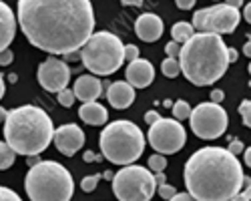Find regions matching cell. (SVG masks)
Segmentation results:
<instances>
[{
	"instance_id": "1",
	"label": "cell",
	"mask_w": 251,
	"mask_h": 201,
	"mask_svg": "<svg viewBox=\"0 0 251 201\" xmlns=\"http://www.w3.org/2000/svg\"><path fill=\"white\" fill-rule=\"evenodd\" d=\"M16 20L28 43L49 54L76 52L95 32L91 0H18Z\"/></svg>"
},
{
	"instance_id": "2",
	"label": "cell",
	"mask_w": 251,
	"mask_h": 201,
	"mask_svg": "<svg viewBox=\"0 0 251 201\" xmlns=\"http://www.w3.org/2000/svg\"><path fill=\"white\" fill-rule=\"evenodd\" d=\"M243 181L237 155L223 147H203L185 163L187 193L197 201H229L241 191Z\"/></svg>"
},
{
	"instance_id": "3",
	"label": "cell",
	"mask_w": 251,
	"mask_h": 201,
	"mask_svg": "<svg viewBox=\"0 0 251 201\" xmlns=\"http://www.w3.org/2000/svg\"><path fill=\"white\" fill-rule=\"evenodd\" d=\"M179 71L195 87L215 85L227 73V45L215 32H195L179 50Z\"/></svg>"
},
{
	"instance_id": "4",
	"label": "cell",
	"mask_w": 251,
	"mask_h": 201,
	"mask_svg": "<svg viewBox=\"0 0 251 201\" xmlns=\"http://www.w3.org/2000/svg\"><path fill=\"white\" fill-rule=\"evenodd\" d=\"M52 119L36 105H23L6 113L4 143L16 155H40L52 143Z\"/></svg>"
},
{
	"instance_id": "5",
	"label": "cell",
	"mask_w": 251,
	"mask_h": 201,
	"mask_svg": "<svg viewBox=\"0 0 251 201\" xmlns=\"http://www.w3.org/2000/svg\"><path fill=\"white\" fill-rule=\"evenodd\" d=\"M25 189L30 201H71L75 181L65 165L56 161H38L25 177Z\"/></svg>"
},
{
	"instance_id": "6",
	"label": "cell",
	"mask_w": 251,
	"mask_h": 201,
	"mask_svg": "<svg viewBox=\"0 0 251 201\" xmlns=\"http://www.w3.org/2000/svg\"><path fill=\"white\" fill-rule=\"evenodd\" d=\"M100 155L115 165H131L143 155V131L131 121H115L102 129L99 137Z\"/></svg>"
},
{
	"instance_id": "7",
	"label": "cell",
	"mask_w": 251,
	"mask_h": 201,
	"mask_svg": "<svg viewBox=\"0 0 251 201\" xmlns=\"http://www.w3.org/2000/svg\"><path fill=\"white\" fill-rule=\"evenodd\" d=\"M78 56L93 75L109 76L125 63V45L119 36L109 30L93 32L87 43L80 47Z\"/></svg>"
},
{
	"instance_id": "8",
	"label": "cell",
	"mask_w": 251,
	"mask_h": 201,
	"mask_svg": "<svg viewBox=\"0 0 251 201\" xmlns=\"http://www.w3.org/2000/svg\"><path fill=\"white\" fill-rule=\"evenodd\" d=\"M155 191V177L147 167L125 165L113 175V193L119 201H151Z\"/></svg>"
},
{
	"instance_id": "9",
	"label": "cell",
	"mask_w": 251,
	"mask_h": 201,
	"mask_svg": "<svg viewBox=\"0 0 251 201\" xmlns=\"http://www.w3.org/2000/svg\"><path fill=\"white\" fill-rule=\"evenodd\" d=\"M241 20L239 8H231L227 4H215L209 8H201L193 14L191 26L197 32H215V34H231Z\"/></svg>"
},
{
	"instance_id": "10",
	"label": "cell",
	"mask_w": 251,
	"mask_h": 201,
	"mask_svg": "<svg viewBox=\"0 0 251 201\" xmlns=\"http://www.w3.org/2000/svg\"><path fill=\"white\" fill-rule=\"evenodd\" d=\"M191 129L199 139L211 141L227 131V111L219 103H201L191 109Z\"/></svg>"
},
{
	"instance_id": "11",
	"label": "cell",
	"mask_w": 251,
	"mask_h": 201,
	"mask_svg": "<svg viewBox=\"0 0 251 201\" xmlns=\"http://www.w3.org/2000/svg\"><path fill=\"white\" fill-rule=\"evenodd\" d=\"M147 141L157 153L173 155V153L183 149L185 141H187V131L181 125V121L159 117L153 125H149Z\"/></svg>"
},
{
	"instance_id": "12",
	"label": "cell",
	"mask_w": 251,
	"mask_h": 201,
	"mask_svg": "<svg viewBox=\"0 0 251 201\" xmlns=\"http://www.w3.org/2000/svg\"><path fill=\"white\" fill-rule=\"evenodd\" d=\"M38 85L49 93H58L62 89H67L71 80V69L65 60H60L56 56H49L45 63H40L38 67Z\"/></svg>"
},
{
	"instance_id": "13",
	"label": "cell",
	"mask_w": 251,
	"mask_h": 201,
	"mask_svg": "<svg viewBox=\"0 0 251 201\" xmlns=\"http://www.w3.org/2000/svg\"><path fill=\"white\" fill-rule=\"evenodd\" d=\"M52 139H54L56 149L67 157H73L78 149H82V145H85V133H82V129L75 123L60 125L54 131Z\"/></svg>"
},
{
	"instance_id": "14",
	"label": "cell",
	"mask_w": 251,
	"mask_h": 201,
	"mask_svg": "<svg viewBox=\"0 0 251 201\" xmlns=\"http://www.w3.org/2000/svg\"><path fill=\"white\" fill-rule=\"evenodd\" d=\"M127 83L133 87V89H145L153 83L155 78V69L151 65V60H145V58H135L129 63L127 71Z\"/></svg>"
},
{
	"instance_id": "15",
	"label": "cell",
	"mask_w": 251,
	"mask_h": 201,
	"mask_svg": "<svg viewBox=\"0 0 251 201\" xmlns=\"http://www.w3.org/2000/svg\"><path fill=\"white\" fill-rule=\"evenodd\" d=\"M135 32L145 43H155L163 34V20L153 12H145L135 20Z\"/></svg>"
},
{
	"instance_id": "16",
	"label": "cell",
	"mask_w": 251,
	"mask_h": 201,
	"mask_svg": "<svg viewBox=\"0 0 251 201\" xmlns=\"http://www.w3.org/2000/svg\"><path fill=\"white\" fill-rule=\"evenodd\" d=\"M107 100L115 109H127L135 103V89L127 80H115L107 87Z\"/></svg>"
},
{
	"instance_id": "17",
	"label": "cell",
	"mask_w": 251,
	"mask_h": 201,
	"mask_svg": "<svg viewBox=\"0 0 251 201\" xmlns=\"http://www.w3.org/2000/svg\"><path fill=\"white\" fill-rule=\"evenodd\" d=\"M102 91H104L102 83H100L97 76H93V75L78 76L76 83H75V89H73L75 99L82 100V103H91V100H97L102 95Z\"/></svg>"
},
{
	"instance_id": "18",
	"label": "cell",
	"mask_w": 251,
	"mask_h": 201,
	"mask_svg": "<svg viewBox=\"0 0 251 201\" xmlns=\"http://www.w3.org/2000/svg\"><path fill=\"white\" fill-rule=\"evenodd\" d=\"M16 34V16L8 4L0 0V52L6 50Z\"/></svg>"
},
{
	"instance_id": "19",
	"label": "cell",
	"mask_w": 251,
	"mask_h": 201,
	"mask_svg": "<svg viewBox=\"0 0 251 201\" xmlns=\"http://www.w3.org/2000/svg\"><path fill=\"white\" fill-rule=\"evenodd\" d=\"M78 117L85 121V123L93 125V127H99V125H104L109 119V113L100 103L97 100H91V103H82V107L78 109Z\"/></svg>"
},
{
	"instance_id": "20",
	"label": "cell",
	"mask_w": 251,
	"mask_h": 201,
	"mask_svg": "<svg viewBox=\"0 0 251 201\" xmlns=\"http://www.w3.org/2000/svg\"><path fill=\"white\" fill-rule=\"evenodd\" d=\"M193 34H195V28L191 26V23H177L171 28V36H173L175 43H179V45L187 43V40H189Z\"/></svg>"
},
{
	"instance_id": "21",
	"label": "cell",
	"mask_w": 251,
	"mask_h": 201,
	"mask_svg": "<svg viewBox=\"0 0 251 201\" xmlns=\"http://www.w3.org/2000/svg\"><path fill=\"white\" fill-rule=\"evenodd\" d=\"M14 161H16V153L4 143V141H0V171L12 167Z\"/></svg>"
},
{
	"instance_id": "22",
	"label": "cell",
	"mask_w": 251,
	"mask_h": 201,
	"mask_svg": "<svg viewBox=\"0 0 251 201\" xmlns=\"http://www.w3.org/2000/svg\"><path fill=\"white\" fill-rule=\"evenodd\" d=\"M161 71H163V75H165L167 78H175V76H179V75H181V71H179V60L167 56L163 63H161Z\"/></svg>"
},
{
	"instance_id": "23",
	"label": "cell",
	"mask_w": 251,
	"mask_h": 201,
	"mask_svg": "<svg viewBox=\"0 0 251 201\" xmlns=\"http://www.w3.org/2000/svg\"><path fill=\"white\" fill-rule=\"evenodd\" d=\"M171 109H173L175 121H185V119H189V115H191V107H189L187 100H177V103H173Z\"/></svg>"
},
{
	"instance_id": "24",
	"label": "cell",
	"mask_w": 251,
	"mask_h": 201,
	"mask_svg": "<svg viewBox=\"0 0 251 201\" xmlns=\"http://www.w3.org/2000/svg\"><path fill=\"white\" fill-rule=\"evenodd\" d=\"M149 171H155V173H161V171H165L167 169V157L165 155H161V153H155V155H151L149 157Z\"/></svg>"
},
{
	"instance_id": "25",
	"label": "cell",
	"mask_w": 251,
	"mask_h": 201,
	"mask_svg": "<svg viewBox=\"0 0 251 201\" xmlns=\"http://www.w3.org/2000/svg\"><path fill=\"white\" fill-rule=\"evenodd\" d=\"M100 173H97V175H89V177H85L80 181V189L85 191V193H91V191H95L97 189V185H99V181H100Z\"/></svg>"
},
{
	"instance_id": "26",
	"label": "cell",
	"mask_w": 251,
	"mask_h": 201,
	"mask_svg": "<svg viewBox=\"0 0 251 201\" xmlns=\"http://www.w3.org/2000/svg\"><path fill=\"white\" fill-rule=\"evenodd\" d=\"M56 97H58V103H60L62 107H69V109H71V107L75 105V93H73L69 87L62 89V91H58Z\"/></svg>"
},
{
	"instance_id": "27",
	"label": "cell",
	"mask_w": 251,
	"mask_h": 201,
	"mask_svg": "<svg viewBox=\"0 0 251 201\" xmlns=\"http://www.w3.org/2000/svg\"><path fill=\"white\" fill-rule=\"evenodd\" d=\"M239 115H241V121H243V125L245 127H249L251 125V100L249 99H245V100H241V105H239Z\"/></svg>"
},
{
	"instance_id": "28",
	"label": "cell",
	"mask_w": 251,
	"mask_h": 201,
	"mask_svg": "<svg viewBox=\"0 0 251 201\" xmlns=\"http://www.w3.org/2000/svg\"><path fill=\"white\" fill-rule=\"evenodd\" d=\"M0 201H23V197H18L16 191L8 189V187H2L0 185Z\"/></svg>"
},
{
	"instance_id": "29",
	"label": "cell",
	"mask_w": 251,
	"mask_h": 201,
	"mask_svg": "<svg viewBox=\"0 0 251 201\" xmlns=\"http://www.w3.org/2000/svg\"><path fill=\"white\" fill-rule=\"evenodd\" d=\"M157 191H159V195L163 197V199H167V201H169L175 193H177V189L173 187V185H167V183H163V185H159L157 187Z\"/></svg>"
},
{
	"instance_id": "30",
	"label": "cell",
	"mask_w": 251,
	"mask_h": 201,
	"mask_svg": "<svg viewBox=\"0 0 251 201\" xmlns=\"http://www.w3.org/2000/svg\"><path fill=\"white\" fill-rule=\"evenodd\" d=\"M139 49L135 47V45H125V60H135V58H139Z\"/></svg>"
},
{
	"instance_id": "31",
	"label": "cell",
	"mask_w": 251,
	"mask_h": 201,
	"mask_svg": "<svg viewBox=\"0 0 251 201\" xmlns=\"http://www.w3.org/2000/svg\"><path fill=\"white\" fill-rule=\"evenodd\" d=\"M179 50H181V45L175 43V40H171V43L165 47V52H167V56H169V58H177L179 56Z\"/></svg>"
},
{
	"instance_id": "32",
	"label": "cell",
	"mask_w": 251,
	"mask_h": 201,
	"mask_svg": "<svg viewBox=\"0 0 251 201\" xmlns=\"http://www.w3.org/2000/svg\"><path fill=\"white\" fill-rule=\"evenodd\" d=\"M243 149H245V145L241 143V141H239V139H233V141H231V139H229V149H227L229 153H233V155H239V153H241Z\"/></svg>"
},
{
	"instance_id": "33",
	"label": "cell",
	"mask_w": 251,
	"mask_h": 201,
	"mask_svg": "<svg viewBox=\"0 0 251 201\" xmlns=\"http://www.w3.org/2000/svg\"><path fill=\"white\" fill-rule=\"evenodd\" d=\"M12 58H14V54L6 49V50H2L0 52V67H8L10 63H12Z\"/></svg>"
},
{
	"instance_id": "34",
	"label": "cell",
	"mask_w": 251,
	"mask_h": 201,
	"mask_svg": "<svg viewBox=\"0 0 251 201\" xmlns=\"http://www.w3.org/2000/svg\"><path fill=\"white\" fill-rule=\"evenodd\" d=\"M195 2H197V0H175L177 8H181V10H191Z\"/></svg>"
},
{
	"instance_id": "35",
	"label": "cell",
	"mask_w": 251,
	"mask_h": 201,
	"mask_svg": "<svg viewBox=\"0 0 251 201\" xmlns=\"http://www.w3.org/2000/svg\"><path fill=\"white\" fill-rule=\"evenodd\" d=\"M209 97H211V103H221V100L225 99V93L221 89H213Z\"/></svg>"
},
{
	"instance_id": "36",
	"label": "cell",
	"mask_w": 251,
	"mask_h": 201,
	"mask_svg": "<svg viewBox=\"0 0 251 201\" xmlns=\"http://www.w3.org/2000/svg\"><path fill=\"white\" fill-rule=\"evenodd\" d=\"M169 201H197V199H193L189 193H179V191H177Z\"/></svg>"
},
{
	"instance_id": "37",
	"label": "cell",
	"mask_w": 251,
	"mask_h": 201,
	"mask_svg": "<svg viewBox=\"0 0 251 201\" xmlns=\"http://www.w3.org/2000/svg\"><path fill=\"white\" fill-rule=\"evenodd\" d=\"M157 119H159V113H157V111H149L147 115H145V123H147V125H153Z\"/></svg>"
},
{
	"instance_id": "38",
	"label": "cell",
	"mask_w": 251,
	"mask_h": 201,
	"mask_svg": "<svg viewBox=\"0 0 251 201\" xmlns=\"http://www.w3.org/2000/svg\"><path fill=\"white\" fill-rule=\"evenodd\" d=\"M227 60H229V63H235V60H237V50L235 49L227 47Z\"/></svg>"
},
{
	"instance_id": "39",
	"label": "cell",
	"mask_w": 251,
	"mask_h": 201,
	"mask_svg": "<svg viewBox=\"0 0 251 201\" xmlns=\"http://www.w3.org/2000/svg\"><path fill=\"white\" fill-rule=\"evenodd\" d=\"M243 18L247 20V23H251V4L249 2L243 6Z\"/></svg>"
},
{
	"instance_id": "40",
	"label": "cell",
	"mask_w": 251,
	"mask_h": 201,
	"mask_svg": "<svg viewBox=\"0 0 251 201\" xmlns=\"http://www.w3.org/2000/svg\"><path fill=\"white\" fill-rule=\"evenodd\" d=\"M225 4L231 8H239V6H243V0H225Z\"/></svg>"
},
{
	"instance_id": "41",
	"label": "cell",
	"mask_w": 251,
	"mask_h": 201,
	"mask_svg": "<svg viewBox=\"0 0 251 201\" xmlns=\"http://www.w3.org/2000/svg\"><path fill=\"white\" fill-rule=\"evenodd\" d=\"M243 161H245V165H247V167L251 165V149H249V147L243 149Z\"/></svg>"
},
{
	"instance_id": "42",
	"label": "cell",
	"mask_w": 251,
	"mask_h": 201,
	"mask_svg": "<svg viewBox=\"0 0 251 201\" xmlns=\"http://www.w3.org/2000/svg\"><path fill=\"white\" fill-rule=\"evenodd\" d=\"M121 2H123L125 6H141L143 0H121Z\"/></svg>"
},
{
	"instance_id": "43",
	"label": "cell",
	"mask_w": 251,
	"mask_h": 201,
	"mask_svg": "<svg viewBox=\"0 0 251 201\" xmlns=\"http://www.w3.org/2000/svg\"><path fill=\"white\" fill-rule=\"evenodd\" d=\"M100 159H102V155H93L91 151L85 153V161H100Z\"/></svg>"
},
{
	"instance_id": "44",
	"label": "cell",
	"mask_w": 251,
	"mask_h": 201,
	"mask_svg": "<svg viewBox=\"0 0 251 201\" xmlns=\"http://www.w3.org/2000/svg\"><path fill=\"white\" fill-rule=\"evenodd\" d=\"M153 177H155V183H157V187L165 183V175H163V171H161V173H155Z\"/></svg>"
},
{
	"instance_id": "45",
	"label": "cell",
	"mask_w": 251,
	"mask_h": 201,
	"mask_svg": "<svg viewBox=\"0 0 251 201\" xmlns=\"http://www.w3.org/2000/svg\"><path fill=\"white\" fill-rule=\"evenodd\" d=\"M4 93H6V85H4V78H2V75H0V99L4 97Z\"/></svg>"
},
{
	"instance_id": "46",
	"label": "cell",
	"mask_w": 251,
	"mask_h": 201,
	"mask_svg": "<svg viewBox=\"0 0 251 201\" xmlns=\"http://www.w3.org/2000/svg\"><path fill=\"white\" fill-rule=\"evenodd\" d=\"M38 161H40V159H38V155H28V165H30V167H32V165H36Z\"/></svg>"
},
{
	"instance_id": "47",
	"label": "cell",
	"mask_w": 251,
	"mask_h": 201,
	"mask_svg": "<svg viewBox=\"0 0 251 201\" xmlns=\"http://www.w3.org/2000/svg\"><path fill=\"white\" fill-rule=\"evenodd\" d=\"M243 54H245V56H249V54H251V43H249V40H247L245 47H243Z\"/></svg>"
},
{
	"instance_id": "48",
	"label": "cell",
	"mask_w": 251,
	"mask_h": 201,
	"mask_svg": "<svg viewBox=\"0 0 251 201\" xmlns=\"http://www.w3.org/2000/svg\"><path fill=\"white\" fill-rule=\"evenodd\" d=\"M6 113H8V111H6L4 107H0V123H4V119H6Z\"/></svg>"
}]
</instances>
